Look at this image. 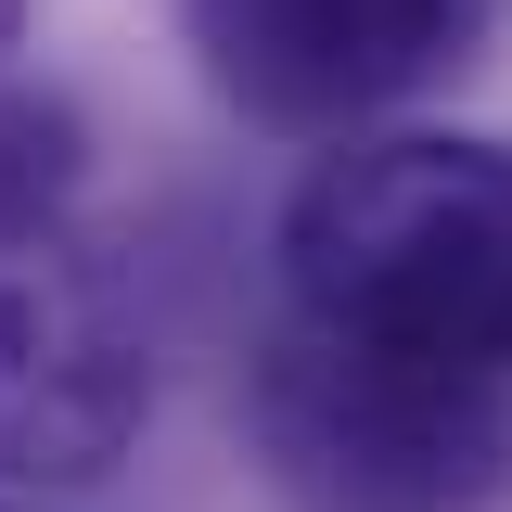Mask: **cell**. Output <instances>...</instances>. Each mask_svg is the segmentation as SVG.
I'll return each mask as SVG.
<instances>
[{
    "mask_svg": "<svg viewBox=\"0 0 512 512\" xmlns=\"http://www.w3.org/2000/svg\"><path fill=\"white\" fill-rule=\"evenodd\" d=\"M282 308L320 346L512 384V141H346L282 205Z\"/></svg>",
    "mask_w": 512,
    "mask_h": 512,
    "instance_id": "1",
    "label": "cell"
},
{
    "mask_svg": "<svg viewBox=\"0 0 512 512\" xmlns=\"http://www.w3.org/2000/svg\"><path fill=\"white\" fill-rule=\"evenodd\" d=\"M154 410V359L103 244L77 231V180L39 116L0 103V474L90 487Z\"/></svg>",
    "mask_w": 512,
    "mask_h": 512,
    "instance_id": "2",
    "label": "cell"
},
{
    "mask_svg": "<svg viewBox=\"0 0 512 512\" xmlns=\"http://www.w3.org/2000/svg\"><path fill=\"white\" fill-rule=\"evenodd\" d=\"M256 436L320 512H474L512 474V384L359 359L282 320L256 359Z\"/></svg>",
    "mask_w": 512,
    "mask_h": 512,
    "instance_id": "3",
    "label": "cell"
},
{
    "mask_svg": "<svg viewBox=\"0 0 512 512\" xmlns=\"http://www.w3.org/2000/svg\"><path fill=\"white\" fill-rule=\"evenodd\" d=\"M205 77L269 128H359L397 116L487 52L500 0H180Z\"/></svg>",
    "mask_w": 512,
    "mask_h": 512,
    "instance_id": "4",
    "label": "cell"
},
{
    "mask_svg": "<svg viewBox=\"0 0 512 512\" xmlns=\"http://www.w3.org/2000/svg\"><path fill=\"white\" fill-rule=\"evenodd\" d=\"M13 26H26V0H0V52H13Z\"/></svg>",
    "mask_w": 512,
    "mask_h": 512,
    "instance_id": "5",
    "label": "cell"
},
{
    "mask_svg": "<svg viewBox=\"0 0 512 512\" xmlns=\"http://www.w3.org/2000/svg\"><path fill=\"white\" fill-rule=\"evenodd\" d=\"M0 512H26V500H0Z\"/></svg>",
    "mask_w": 512,
    "mask_h": 512,
    "instance_id": "6",
    "label": "cell"
}]
</instances>
